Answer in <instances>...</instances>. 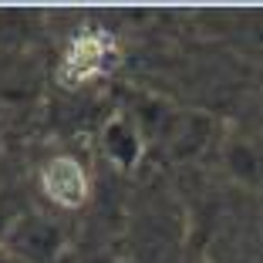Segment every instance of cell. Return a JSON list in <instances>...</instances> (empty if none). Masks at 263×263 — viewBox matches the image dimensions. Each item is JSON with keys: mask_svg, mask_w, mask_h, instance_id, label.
<instances>
[{"mask_svg": "<svg viewBox=\"0 0 263 263\" xmlns=\"http://www.w3.org/2000/svg\"><path fill=\"white\" fill-rule=\"evenodd\" d=\"M115 61H118L115 37L108 31H88L71 41L61 64V81L64 85H85L91 78L108 74L115 68Z\"/></svg>", "mask_w": 263, "mask_h": 263, "instance_id": "obj_1", "label": "cell"}, {"mask_svg": "<svg viewBox=\"0 0 263 263\" xmlns=\"http://www.w3.org/2000/svg\"><path fill=\"white\" fill-rule=\"evenodd\" d=\"M41 182H44V193L64 209H78L81 202H85V196H88L85 169H81L74 159H68V155H61V159H54V162L47 165L44 176H41Z\"/></svg>", "mask_w": 263, "mask_h": 263, "instance_id": "obj_2", "label": "cell"}]
</instances>
